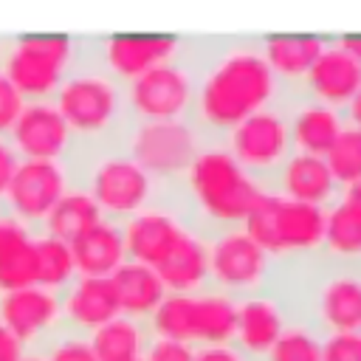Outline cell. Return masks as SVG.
I'll return each mask as SVG.
<instances>
[{
  "mask_svg": "<svg viewBox=\"0 0 361 361\" xmlns=\"http://www.w3.org/2000/svg\"><path fill=\"white\" fill-rule=\"evenodd\" d=\"M322 251L333 259H361V206L350 200H336L327 209Z\"/></svg>",
  "mask_w": 361,
  "mask_h": 361,
  "instance_id": "83f0119b",
  "label": "cell"
},
{
  "mask_svg": "<svg viewBox=\"0 0 361 361\" xmlns=\"http://www.w3.org/2000/svg\"><path fill=\"white\" fill-rule=\"evenodd\" d=\"M324 161H327L333 178L341 183V189L361 178V127L347 121V116H344V127L336 135L333 147L327 149Z\"/></svg>",
  "mask_w": 361,
  "mask_h": 361,
  "instance_id": "1f68e13d",
  "label": "cell"
},
{
  "mask_svg": "<svg viewBox=\"0 0 361 361\" xmlns=\"http://www.w3.org/2000/svg\"><path fill=\"white\" fill-rule=\"evenodd\" d=\"M68 189H71V180L59 161L20 158L11 175V183L0 200V209L37 234L42 231L45 217Z\"/></svg>",
  "mask_w": 361,
  "mask_h": 361,
  "instance_id": "30bf717a",
  "label": "cell"
},
{
  "mask_svg": "<svg viewBox=\"0 0 361 361\" xmlns=\"http://www.w3.org/2000/svg\"><path fill=\"white\" fill-rule=\"evenodd\" d=\"M82 56V39L62 34H20L3 39L0 71L11 79L25 102L54 99L62 79Z\"/></svg>",
  "mask_w": 361,
  "mask_h": 361,
  "instance_id": "277c9868",
  "label": "cell"
},
{
  "mask_svg": "<svg viewBox=\"0 0 361 361\" xmlns=\"http://www.w3.org/2000/svg\"><path fill=\"white\" fill-rule=\"evenodd\" d=\"M180 39L183 37H166V34H121V37L96 39V54H99V62L118 82L127 85L144 71L175 56L180 48Z\"/></svg>",
  "mask_w": 361,
  "mask_h": 361,
  "instance_id": "9a60e30c",
  "label": "cell"
},
{
  "mask_svg": "<svg viewBox=\"0 0 361 361\" xmlns=\"http://www.w3.org/2000/svg\"><path fill=\"white\" fill-rule=\"evenodd\" d=\"M23 353H25V347L14 338L11 330H6V327L0 324V361H20Z\"/></svg>",
  "mask_w": 361,
  "mask_h": 361,
  "instance_id": "f35d334b",
  "label": "cell"
},
{
  "mask_svg": "<svg viewBox=\"0 0 361 361\" xmlns=\"http://www.w3.org/2000/svg\"><path fill=\"white\" fill-rule=\"evenodd\" d=\"M271 192L290 200L313 203L322 209H330L336 200H341V183L333 178L327 161L322 155L296 152V149L279 166Z\"/></svg>",
  "mask_w": 361,
  "mask_h": 361,
  "instance_id": "2e32d148",
  "label": "cell"
},
{
  "mask_svg": "<svg viewBox=\"0 0 361 361\" xmlns=\"http://www.w3.org/2000/svg\"><path fill=\"white\" fill-rule=\"evenodd\" d=\"M327 209L282 197L276 192H265L259 203L245 217L243 228L248 237L274 259L290 254H313L322 251Z\"/></svg>",
  "mask_w": 361,
  "mask_h": 361,
  "instance_id": "5b68a950",
  "label": "cell"
},
{
  "mask_svg": "<svg viewBox=\"0 0 361 361\" xmlns=\"http://www.w3.org/2000/svg\"><path fill=\"white\" fill-rule=\"evenodd\" d=\"M192 296L195 293H169L166 290L161 305L147 319L149 333L155 338H169V341L192 344Z\"/></svg>",
  "mask_w": 361,
  "mask_h": 361,
  "instance_id": "f546056e",
  "label": "cell"
},
{
  "mask_svg": "<svg viewBox=\"0 0 361 361\" xmlns=\"http://www.w3.org/2000/svg\"><path fill=\"white\" fill-rule=\"evenodd\" d=\"M71 254H73L76 274H82V276H110L127 259L121 223L102 217L93 228H87L85 234H79L71 243Z\"/></svg>",
  "mask_w": 361,
  "mask_h": 361,
  "instance_id": "7402d4cb",
  "label": "cell"
},
{
  "mask_svg": "<svg viewBox=\"0 0 361 361\" xmlns=\"http://www.w3.org/2000/svg\"><path fill=\"white\" fill-rule=\"evenodd\" d=\"M259 361H322V336L302 322H288Z\"/></svg>",
  "mask_w": 361,
  "mask_h": 361,
  "instance_id": "4dcf8cb0",
  "label": "cell"
},
{
  "mask_svg": "<svg viewBox=\"0 0 361 361\" xmlns=\"http://www.w3.org/2000/svg\"><path fill=\"white\" fill-rule=\"evenodd\" d=\"M34 285V231L0 214V293Z\"/></svg>",
  "mask_w": 361,
  "mask_h": 361,
  "instance_id": "cb8c5ba5",
  "label": "cell"
},
{
  "mask_svg": "<svg viewBox=\"0 0 361 361\" xmlns=\"http://www.w3.org/2000/svg\"><path fill=\"white\" fill-rule=\"evenodd\" d=\"M209 282L234 299L268 288L274 257L265 254L243 226L214 234L209 243Z\"/></svg>",
  "mask_w": 361,
  "mask_h": 361,
  "instance_id": "9c48e42d",
  "label": "cell"
},
{
  "mask_svg": "<svg viewBox=\"0 0 361 361\" xmlns=\"http://www.w3.org/2000/svg\"><path fill=\"white\" fill-rule=\"evenodd\" d=\"M223 144L231 152V158L243 166V172L248 178H254L265 192H271L279 166L293 152L285 102L279 99L276 104H271L265 110H257L254 116L243 118L223 138Z\"/></svg>",
  "mask_w": 361,
  "mask_h": 361,
  "instance_id": "ba28073f",
  "label": "cell"
},
{
  "mask_svg": "<svg viewBox=\"0 0 361 361\" xmlns=\"http://www.w3.org/2000/svg\"><path fill=\"white\" fill-rule=\"evenodd\" d=\"M0 214H3V209H0Z\"/></svg>",
  "mask_w": 361,
  "mask_h": 361,
  "instance_id": "7bdbcfd3",
  "label": "cell"
},
{
  "mask_svg": "<svg viewBox=\"0 0 361 361\" xmlns=\"http://www.w3.org/2000/svg\"><path fill=\"white\" fill-rule=\"evenodd\" d=\"M195 347L186 341H169V338H149L141 361H192Z\"/></svg>",
  "mask_w": 361,
  "mask_h": 361,
  "instance_id": "d590c367",
  "label": "cell"
},
{
  "mask_svg": "<svg viewBox=\"0 0 361 361\" xmlns=\"http://www.w3.org/2000/svg\"><path fill=\"white\" fill-rule=\"evenodd\" d=\"M11 147L20 158L31 161H65L73 149V133L65 124L62 113L56 110L54 99L25 102L20 118L8 133Z\"/></svg>",
  "mask_w": 361,
  "mask_h": 361,
  "instance_id": "7c38bea8",
  "label": "cell"
},
{
  "mask_svg": "<svg viewBox=\"0 0 361 361\" xmlns=\"http://www.w3.org/2000/svg\"><path fill=\"white\" fill-rule=\"evenodd\" d=\"M341 197L350 200V203H358V206H361V178L353 180V183H347V186L341 189Z\"/></svg>",
  "mask_w": 361,
  "mask_h": 361,
  "instance_id": "ab89813d",
  "label": "cell"
},
{
  "mask_svg": "<svg viewBox=\"0 0 361 361\" xmlns=\"http://www.w3.org/2000/svg\"><path fill=\"white\" fill-rule=\"evenodd\" d=\"M330 37H307V34H276V37H259L262 54L276 73L285 93H302V82L324 48Z\"/></svg>",
  "mask_w": 361,
  "mask_h": 361,
  "instance_id": "ffe728a7",
  "label": "cell"
},
{
  "mask_svg": "<svg viewBox=\"0 0 361 361\" xmlns=\"http://www.w3.org/2000/svg\"><path fill=\"white\" fill-rule=\"evenodd\" d=\"M0 45H3V39H0Z\"/></svg>",
  "mask_w": 361,
  "mask_h": 361,
  "instance_id": "ee69618b",
  "label": "cell"
},
{
  "mask_svg": "<svg viewBox=\"0 0 361 361\" xmlns=\"http://www.w3.org/2000/svg\"><path fill=\"white\" fill-rule=\"evenodd\" d=\"M17 164H20V155L11 147L8 135H0V200H3V195L8 189V183H11V175H14Z\"/></svg>",
  "mask_w": 361,
  "mask_h": 361,
  "instance_id": "74e56055",
  "label": "cell"
},
{
  "mask_svg": "<svg viewBox=\"0 0 361 361\" xmlns=\"http://www.w3.org/2000/svg\"><path fill=\"white\" fill-rule=\"evenodd\" d=\"M338 42H341V45H344V48H347V51H350V54H353V56L361 62V37H358V34H350V37H338Z\"/></svg>",
  "mask_w": 361,
  "mask_h": 361,
  "instance_id": "60d3db41",
  "label": "cell"
},
{
  "mask_svg": "<svg viewBox=\"0 0 361 361\" xmlns=\"http://www.w3.org/2000/svg\"><path fill=\"white\" fill-rule=\"evenodd\" d=\"M237 299L214 288L192 296V344H223L234 341Z\"/></svg>",
  "mask_w": 361,
  "mask_h": 361,
  "instance_id": "484cf974",
  "label": "cell"
},
{
  "mask_svg": "<svg viewBox=\"0 0 361 361\" xmlns=\"http://www.w3.org/2000/svg\"><path fill=\"white\" fill-rule=\"evenodd\" d=\"M322 361H361V330L322 336Z\"/></svg>",
  "mask_w": 361,
  "mask_h": 361,
  "instance_id": "836d02e7",
  "label": "cell"
},
{
  "mask_svg": "<svg viewBox=\"0 0 361 361\" xmlns=\"http://www.w3.org/2000/svg\"><path fill=\"white\" fill-rule=\"evenodd\" d=\"M206 141L189 118L130 121L124 133V152L161 186L175 183Z\"/></svg>",
  "mask_w": 361,
  "mask_h": 361,
  "instance_id": "52a82bcc",
  "label": "cell"
},
{
  "mask_svg": "<svg viewBox=\"0 0 361 361\" xmlns=\"http://www.w3.org/2000/svg\"><path fill=\"white\" fill-rule=\"evenodd\" d=\"M54 104L82 147H116L130 127L127 90L96 54V39H82V56L54 93Z\"/></svg>",
  "mask_w": 361,
  "mask_h": 361,
  "instance_id": "3957f363",
  "label": "cell"
},
{
  "mask_svg": "<svg viewBox=\"0 0 361 361\" xmlns=\"http://www.w3.org/2000/svg\"><path fill=\"white\" fill-rule=\"evenodd\" d=\"M116 299H118V310L124 316L133 319H149L152 310L161 305V299L166 296V288L161 282V276L155 274V268L135 262V259H124L113 274H110Z\"/></svg>",
  "mask_w": 361,
  "mask_h": 361,
  "instance_id": "603a6c76",
  "label": "cell"
},
{
  "mask_svg": "<svg viewBox=\"0 0 361 361\" xmlns=\"http://www.w3.org/2000/svg\"><path fill=\"white\" fill-rule=\"evenodd\" d=\"M102 217H104V214H102V209L96 206V200H93L85 189L71 186V189L56 200V206L51 209V214L45 217L42 231L71 245L79 234H85L87 228H93Z\"/></svg>",
  "mask_w": 361,
  "mask_h": 361,
  "instance_id": "4316f807",
  "label": "cell"
},
{
  "mask_svg": "<svg viewBox=\"0 0 361 361\" xmlns=\"http://www.w3.org/2000/svg\"><path fill=\"white\" fill-rule=\"evenodd\" d=\"M59 305H62V327L82 336H90L96 327H102L104 322L121 313L110 276L76 274V279L65 290H59Z\"/></svg>",
  "mask_w": 361,
  "mask_h": 361,
  "instance_id": "e0dca14e",
  "label": "cell"
},
{
  "mask_svg": "<svg viewBox=\"0 0 361 361\" xmlns=\"http://www.w3.org/2000/svg\"><path fill=\"white\" fill-rule=\"evenodd\" d=\"M34 353H39L45 361H99L96 353H93V347H90V341H87V336L73 333V330H65V327H59Z\"/></svg>",
  "mask_w": 361,
  "mask_h": 361,
  "instance_id": "d6a6232c",
  "label": "cell"
},
{
  "mask_svg": "<svg viewBox=\"0 0 361 361\" xmlns=\"http://www.w3.org/2000/svg\"><path fill=\"white\" fill-rule=\"evenodd\" d=\"M288 313L279 305V299L271 290L248 293L237 299V327H234V344L248 353L251 358H262L271 344L279 338V333L288 327Z\"/></svg>",
  "mask_w": 361,
  "mask_h": 361,
  "instance_id": "d6986e66",
  "label": "cell"
},
{
  "mask_svg": "<svg viewBox=\"0 0 361 361\" xmlns=\"http://www.w3.org/2000/svg\"><path fill=\"white\" fill-rule=\"evenodd\" d=\"M20 361H45V358H42V355H39V353H34V350H25V353H23V358H20Z\"/></svg>",
  "mask_w": 361,
  "mask_h": 361,
  "instance_id": "b9f144b4",
  "label": "cell"
},
{
  "mask_svg": "<svg viewBox=\"0 0 361 361\" xmlns=\"http://www.w3.org/2000/svg\"><path fill=\"white\" fill-rule=\"evenodd\" d=\"M282 102H285V113H288L293 149L324 158L327 149L333 147L336 135L344 127V113L333 110L322 102H313L305 93H285Z\"/></svg>",
  "mask_w": 361,
  "mask_h": 361,
  "instance_id": "ac0fdd59",
  "label": "cell"
},
{
  "mask_svg": "<svg viewBox=\"0 0 361 361\" xmlns=\"http://www.w3.org/2000/svg\"><path fill=\"white\" fill-rule=\"evenodd\" d=\"M149 338V324L144 319H133L124 313L104 322L87 336L99 361H141Z\"/></svg>",
  "mask_w": 361,
  "mask_h": 361,
  "instance_id": "d4e9b609",
  "label": "cell"
},
{
  "mask_svg": "<svg viewBox=\"0 0 361 361\" xmlns=\"http://www.w3.org/2000/svg\"><path fill=\"white\" fill-rule=\"evenodd\" d=\"M195 96L189 121L206 144L223 141L243 118L282 99L259 37H192Z\"/></svg>",
  "mask_w": 361,
  "mask_h": 361,
  "instance_id": "6da1fadb",
  "label": "cell"
},
{
  "mask_svg": "<svg viewBox=\"0 0 361 361\" xmlns=\"http://www.w3.org/2000/svg\"><path fill=\"white\" fill-rule=\"evenodd\" d=\"M0 319L25 350H39L62 327L59 293L39 285L6 290L0 293Z\"/></svg>",
  "mask_w": 361,
  "mask_h": 361,
  "instance_id": "8fae6325",
  "label": "cell"
},
{
  "mask_svg": "<svg viewBox=\"0 0 361 361\" xmlns=\"http://www.w3.org/2000/svg\"><path fill=\"white\" fill-rule=\"evenodd\" d=\"M76 279V265L71 245L37 231L34 234V285L48 288V290H65Z\"/></svg>",
  "mask_w": 361,
  "mask_h": 361,
  "instance_id": "f1b7e54d",
  "label": "cell"
},
{
  "mask_svg": "<svg viewBox=\"0 0 361 361\" xmlns=\"http://www.w3.org/2000/svg\"><path fill=\"white\" fill-rule=\"evenodd\" d=\"M23 107H25V99L11 85V79L0 71V135H8L11 133V127L20 118Z\"/></svg>",
  "mask_w": 361,
  "mask_h": 361,
  "instance_id": "e575fe53",
  "label": "cell"
},
{
  "mask_svg": "<svg viewBox=\"0 0 361 361\" xmlns=\"http://www.w3.org/2000/svg\"><path fill=\"white\" fill-rule=\"evenodd\" d=\"M183 231H186V226L178 220V214L172 209L152 203V206L130 214L121 223L124 254H127V259L158 268L169 257V251L178 245Z\"/></svg>",
  "mask_w": 361,
  "mask_h": 361,
  "instance_id": "5bb4252c",
  "label": "cell"
},
{
  "mask_svg": "<svg viewBox=\"0 0 361 361\" xmlns=\"http://www.w3.org/2000/svg\"><path fill=\"white\" fill-rule=\"evenodd\" d=\"M130 121H158V118H189L195 96V59L192 37L180 39L175 56L144 71L124 85Z\"/></svg>",
  "mask_w": 361,
  "mask_h": 361,
  "instance_id": "8992f818",
  "label": "cell"
},
{
  "mask_svg": "<svg viewBox=\"0 0 361 361\" xmlns=\"http://www.w3.org/2000/svg\"><path fill=\"white\" fill-rule=\"evenodd\" d=\"M262 195L265 189L243 172L226 144L214 141L200 147L175 183L161 186L158 203L172 209L189 231L209 243L214 234L243 226Z\"/></svg>",
  "mask_w": 361,
  "mask_h": 361,
  "instance_id": "7a4b0ae2",
  "label": "cell"
},
{
  "mask_svg": "<svg viewBox=\"0 0 361 361\" xmlns=\"http://www.w3.org/2000/svg\"><path fill=\"white\" fill-rule=\"evenodd\" d=\"M361 90V62L338 42V37H330L319 56L313 59L302 93L310 96L313 102H322L333 110H341L355 99Z\"/></svg>",
  "mask_w": 361,
  "mask_h": 361,
  "instance_id": "4fadbf2b",
  "label": "cell"
},
{
  "mask_svg": "<svg viewBox=\"0 0 361 361\" xmlns=\"http://www.w3.org/2000/svg\"><path fill=\"white\" fill-rule=\"evenodd\" d=\"M169 293H200L209 290V245L195 231H183L169 257L155 268Z\"/></svg>",
  "mask_w": 361,
  "mask_h": 361,
  "instance_id": "44dd1931",
  "label": "cell"
},
{
  "mask_svg": "<svg viewBox=\"0 0 361 361\" xmlns=\"http://www.w3.org/2000/svg\"><path fill=\"white\" fill-rule=\"evenodd\" d=\"M192 361H257V358L243 353L234 341H223V344H200V347H195V358Z\"/></svg>",
  "mask_w": 361,
  "mask_h": 361,
  "instance_id": "8d00e7d4",
  "label": "cell"
}]
</instances>
